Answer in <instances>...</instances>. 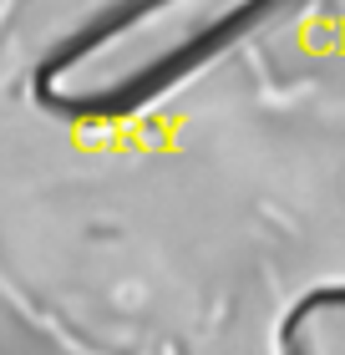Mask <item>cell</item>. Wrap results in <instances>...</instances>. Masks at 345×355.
Returning a JSON list of instances; mask_svg holds the SVG:
<instances>
[{
  "mask_svg": "<svg viewBox=\"0 0 345 355\" xmlns=\"http://www.w3.org/2000/svg\"><path fill=\"white\" fill-rule=\"evenodd\" d=\"M285 355H345V289H325L285 320Z\"/></svg>",
  "mask_w": 345,
  "mask_h": 355,
  "instance_id": "6da1fadb",
  "label": "cell"
}]
</instances>
